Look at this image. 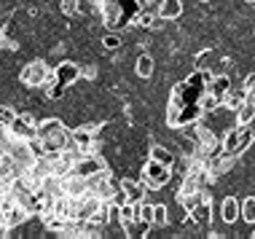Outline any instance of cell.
Masks as SVG:
<instances>
[{
    "mask_svg": "<svg viewBox=\"0 0 255 239\" xmlns=\"http://www.w3.org/2000/svg\"><path fill=\"white\" fill-rule=\"evenodd\" d=\"M153 70H156V62H153V57L150 54H137V62H134V73L140 78H150L153 76Z\"/></svg>",
    "mask_w": 255,
    "mask_h": 239,
    "instance_id": "cell-11",
    "label": "cell"
},
{
    "mask_svg": "<svg viewBox=\"0 0 255 239\" xmlns=\"http://www.w3.org/2000/svg\"><path fill=\"white\" fill-rule=\"evenodd\" d=\"M210 213H212V204L204 199V202H199V204H196L194 210H191L188 215L194 218V223H196V226H207V223H210Z\"/></svg>",
    "mask_w": 255,
    "mask_h": 239,
    "instance_id": "cell-13",
    "label": "cell"
},
{
    "mask_svg": "<svg viewBox=\"0 0 255 239\" xmlns=\"http://www.w3.org/2000/svg\"><path fill=\"white\" fill-rule=\"evenodd\" d=\"M51 70H54V78H57L59 84H65L67 89L75 86L81 81V76H84V67H81L78 62H73V59H65V62L54 65Z\"/></svg>",
    "mask_w": 255,
    "mask_h": 239,
    "instance_id": "cell-5",
    "label": "cell"
},
{
    "mask_svg": "<svg viewBox=\"0 0 255 239\" xmlns=\"http://www.w3.org/2000/svg\"><path fill=\"white\" fill-rule=\"evenodd\" d=\"M231 86H234V81H231L229 73H218V76L212 78V84H210V94L223 102V100H226V94L231 92Z\"/></svg>",
    "mask_w": 255,
    "mask_h": 239,
    "instance_id": "cell-9",
    "label": "cell"
},
{
    "mask_svg": "<svg viewBox=\"0 0 255 239\" xmlns=\"http://www.w3.org/2000/svg\"><path fill=\"white\" fill-rule=\"evenodd\" d=\"M100 43H102V49H105V51L113 54V51H119L121 46H124V38H121V32H119V30H110L108 35H102Z\"/></svg>",
    "mask_w": 255,
    "mask_h": 239,
    "instance_id": "cell-15",
    "label": "cell"
},
{
    "mask_svg": "<svg viewBox=\"0 0 255 239\" xmlns=\"http://www.w3.org/2000/svg\"><path fill=\"white\" fill-rule=\"evenodd\" d=\"M119 186H121L124 194H127V202L137 204V202L145 199V186H142L140 180H129V177H124V180H119Z\"/></svg>",
    "mask_w": 255,
    "mask_h": 239,
    "instance_id": "cell-7",
    "label": "cell"
},
{
    "mask_svg": "<svg viewBox=\"0 0 255 239\" xmlns=\"http://www.w3.org/2000/svg\"><path fill=\"white\" fill-rule=\"evenodd\" d=\"M172 180V167H167V164H161V161H156V159H148L145 164H142V177H140V183L145 188H164L167 183Z\"/></svg>",
    "mask_w": 255,
    "mask_h": 239,
    "instance_id": "cell-1",
    "label": "cell"
},
{
    "mask_svg": "<svg viewBox=\"0 0 255 239\" xmlns=\"http://www.w3.org/2000/svg\"><path fill=\"white\" fill-rule=\"evenodd\" d=\"M11 129V134L16 140H32V137H38V124H35V116L32 113H16V119H13V124L8 126Z\"/></svg>",
    "mask_w": 255,
    "mask_h": 239,
    "instance_id": "cell-4",
    "label": "cell"
},
{
    "mask_svg": "<svg viewBox=\"0 0 255 239\" xmlns=\"http://www.w3.org/2000/svg\"><path fill=\"white\" fill-rule=\"evenodd\" d=\"M43 92H46V97H49V100H62V97L67 94V86H65V84H59V81L54 78L51 84H46V86H43Z\"/></svg>",
    "mask_w": 255,
    "mask_h": 239,
    "instance_id": "cell-16",
    "label": "cell"
},
{
    "mask_svg": "<svg viewBox=\"0 0 255 239\" xmlns=\"http://www.w3.org/2000/svg\"><path fill=\"white\" fill-rule=\"evenodd\" d=\"M100 172H105V161L94 153H81L78 161H75L73 169H70V175H78V177H84V180H89V177H94Z\"/></svg>",
    "mask_w": 255,
    "mask_h": 239,
    "instance_id": "cell-3",
    "label": "cell"
},
{
    "mask_svg": "<svg viewBox=\"0 0 255 239\" xmlns=\"http://www.w3.org/2000/svg\"><path fill=\"white\" fill-rule=\"evenodd\" d=\"M5 30H8V16H0V49L5 46Z\"/></svg>",
    "mask_w": 255,
    "mask_h": 239,
    "instance_id": "cell-20",
    "label": "cell"
},
{
    "mask_svg": "<svg viewBox=\"0 0 255 239\" xmlns=\"http://www.w3.org/2000/svg\"><path fill=\"white\" fill-rule=\"evenodd\" d=\"M51 76V67L43 62V59H30L24 67H22V73H19V81L27 86V89H40L49 81Z\"/></svg>",
    "mask_w": 255,
    "mask_h": 239,
    "instance_id": "cell-2",
    "label": "cell"
},
{
    "mask_svg": "<svg viewBox=\"0 0 255 239\" xmlns=\"http://www.w3.org/2000/svg\"><path fill=\"white\" fill-rule=\"evenodd\" d=\"M239 215H242V202H239L237 196H226L223 204H220V221H223L226 226H234V223L239 221Z\"/></svg>",
    "mask_w": 255,
    "mask_h": 239,
    "instance_id": "cell-6",
    "label": "cell"
},
{
    "mask_svg": "<svg viewBox=\"0 0 255 239\" xmlns=\"http://www.w3.org/2000/svg\"><path fill=\"white\" fill-rule=\"evenodd\" d=\"M16 108H11V105H0V126H5L8 129L13 124V119H16Z\"/></svg>",
    "mask_w": 255,
    "mask_h": 239,
    "instance_id": "cell-18",
    "label": "cell"
},
{
    "mask_svg": "<svg viewBox=\"0 0 255 239\" xmlns=\"http://www.w3.org/2000/svg\"><path fill=\"white\" fill-rule=\"evenodd\" d=\"M57 5L65 16H75L78 13V0H57Z\"/></svg>",
    "mask_w": 255,
    "mask_h": 239,
    "instance_id": "cell-19",
    "label": "cell"
},
{
    "mask_svg": "<svg viewBox=\"0 0 255 239\" xmlns=\"http://www.w3.org/2000/svg\"><path fill=\"white\" fill-rule=\"evenodd\" d=\"M169 223V210L167 204H153V229H161Z\"/></svg>",
    "mask_w": 255,
    "mask_h": 239,
    "instance_id": "cell-17",
    "label": "cell"
},
{
    "mask_svg": "<svg viewBox=\"0 0 255 239\" xmlns=\"http://www.w3.org/2000/svg\"><path fill=\"white\" fill-rule=\"evenodd\" d=\"M245 100H247V89H245V86H231V92L226 94L223 105L229 108V111H234V113H237L239 108L245 105Z\"/></svg>",
    "mask_w": 255,
    "mask_h": 239,
    "instance_id": "cell-10",
    "label": "cell"
},
{
    "mask_svg": "<svg viewBox=\"0 0 255 239\" xmlns=\"http://www.w3.org/2000/svg\"><path fill=\"white\" fill-rule=\"evenodd\" d=\"M239 221L250 229L255 226V196H245L242 199V215H239Z\"/></svg>",
    "mask_w": 255,
    "mask_h": 239,
    "instance_id": "cell-14",
    "label": "cell"
},
{
    "mask_svg": "<svg viewBox=\"0 0 255 239\" xmlns=\"http://www.w3.org/2000/svg\"><path fill=\"white\" fill-rule=\"evenodd\" d=\"M150 159H156V161H161V164H167V167H172L175 169V151L172 148H167V145H153L150 148Z\"/></svg>",
    "mask_w": 255,
    "mask_h": 239,
    "instance_id": "cell-12",
    "label": "cell"
},
{
    "mask_svg": "<svg viewBox=\"0 0 255 239\" xmlns=\"http://www.w3.org/2000/svg\"><path fill=\"white\" fill-rule=\"evenodd\" d=\"M239 134H242V124L226 129L223 140H220V148H223L226 156H231V159H237V145H239Z\"/></svg>",
    "mask_w": 255,
    "mask_h": 239,
    "instance_id": "cell-8",
    "label": "cell"
}]
</instances>
